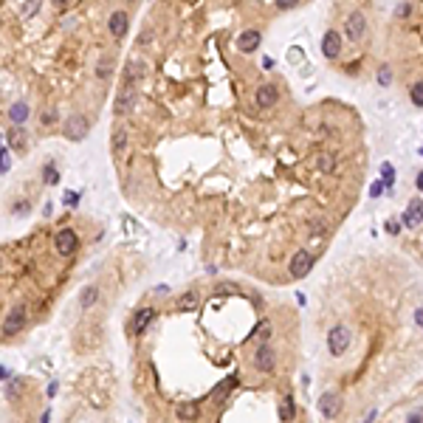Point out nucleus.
Here are the masks:
<instances>
[{
  "instance_id": "f257e3e1",
  "label": "nucleus",
  "mask_w": 423,
  "mask_h": 423,
  "mask_svg": "<svg viewBox=\"0 0 423 423\" xmlns=\"http://www.w3.org/2000/svg\"><path fill=\"white\" fill-rule=\"evenodd\" d=\"M350 341H353V333H350V328H344V325H336V328H330L328 333V347L333 355H344L347 347H350Z\"/></svg>"
},
{
  "instance_id": "f03ea898",
  "label": "nucleus",
  "mask_w": 423,
  "mask_h": 423,
  "mask_svg": "<svg viewBox=\"0 0 423 423\" xmlns=\"http://www.w3.org/2000/svg\"><path fill=\"white\" fill-rule=\"evenodd\" d=\"M344 34L350 43H361L364 37H367V17H364L361 11H350V17L344 23Z\"/></svg>"
},
{
  "instance_id": "7ed1b4c3",
  "label": "nucleus",
  "mask_w": 423,
  "mask_h": 423,
  "mask_svg": "<svg viewBox=\"0 0 423 423\" xmlns=\"http://www.w3.org/2000/svg\"><path fill=\"white\" fill-rule=\"evenodd\" d=\"M87 119L85 116H71L68 121H65V127H62V133H65V138H71V141H82V138L87 136Z\"/></svg>"
},
{
  "instance_id": "20e7f679",
  "label": "nucleus",
  "mask_w": 423,
  "mask_h": 423,
  "mask_svg": "<svg viewBox=\"0 0 423 423\" xmlns=\"http://www.w3.org/2000/svg\"><path fill=\"white\" fill-rule=\"evenodd\" d=\"M311 268H313L311 251H299V254L291 259V276H294V279H305V276L311 274Z\"/></svg>"
},
{
  "instance_id": "39448f33",
  "label": "nucleus",
  "mask_w": 423,
  "mask_h": 423,
  "mask_svg": "<svg viewBox=\"0 0 423 423\" xmlns=\"http://www.w3.org/2000/svg\"><path fill=\"white\" fill-rule=\"evenodd\" d=\"M319 412L325 415L328 421L338 418V412H341V395H338V392H325V395L319 398Z\"/></svg>"
},
{
  "instance_id": "423d86ee",
  "label": "nucleus",
  "mask_w": 423,
  "mask_h": 423,
  "mask_svg": "<svg viewBox=\"0 0 423 423\" xmlns=\"http://www.w3.org/2000/svg\"><path fill=\"white\" fill-rule=\"evenodd\" d=\"M23 325H26V308L17 305V308H11V313L3 319V336H14Z\"/></svg>"
},
{
  "instance_id": "0eeeda50",
  "label": "nucleus",
  "mask_w": 423,
  "mask_h": 423,
  "mask_svg": "<svg viewBox=\"0 0 423 423\" xmlns=\"http://www.w3.org/2000/svg\"><path fill=\"white\" fill-rule=\"evenodd\" d=\"M54 246H57L60 254H71V251H77V246H79L77 232H74V229H60L57 237H54Z\"/></svg>"
},
{
  "instance_id": "6e6552de",
  "label": "nucleus",
  "mask_w": 423,
  "mask_h": 423,
  "mask_svg": "<svg viewBox=\"0 0 423 423\" xmlns=\"http://www.w3.org/2000/svg\"><path fill=\"white\" fill-rule=\"evenodd\" d=\"M322 54L328 57V60H338V54H341V37H338V31H325V37H322Z\"/></svg>"
},
{
  "instance_id": "1a4fd4ad",
  "label": "nucleus",
  "mask_w": 423,
  "mask_h": 423,
  "mask_svg": "<svg viewBox=\"0 0 423 423\" xmlns=\"http://www.w3.org/2000/svg\"><path fill=\"white\" fill-rule=\"evenodd\" d=\"M276 99H279V87L271 85V82L259 85V87H257V93H254V102H257L259 107H274Z\"/></svg>"
},
{
  "instance_id": "9d476101",
  "label": "nucleus",
  "mask_w": 423,
  "mask_h": 423,
  "mask_svg": "<svg viewBox=\"0 0 423 423\" xmlns=\"http://www.w3.org/2000/svg\"><path fill=\"white\" fill-rule=\"evenodd\" d=\"M259 43H262V34H259L257 28H246L240 37H237V48H240L243 54H251V51H257Z\"/></svg>"
},
{
  "instance_id": "9b49d317",
  "label": "nucleus",
  "mask_w": 423,
  "mask_h": 423,
  "mask_svg": "<svg viewBox=\"0 0 423 423\" xmlns=\"http://www.w3.org/2000/svg\"><path fill=\"white\" fill-rule=\"evenodd\" d=\"M254 364H257V370H262V372H274V364H276L274 350L268 344H259L257 353H254Z\"/></svg>"
},
{
  "instance_id": "f8f14e48",
  "label": "nucleus",
  "mask_w": 423,
  "mask_h": 423,
  "mask_svg": "<svg viewBox=\"0 0 423 423\" xmlns=\"http://www.w3.org/2000/svg\"><path fill=\"white\" fill-rule=\"evenodd\" d=\"M423 223V200H409V206H406L404 212V226H409V229H418V226Z\"/></svg>"
},
{
  "instance_id": "ddd939ff",
  "label": "nucleus",
  "mask_w": 423,
  "mask_h": 423,
  "mask_svg": "<svg viewBox=\"0 0 423 423\" xmlns=\"http://www.w3.org/2000/svg\"><path fill=\"white\" fill-rule=\"evenodd\" d=\"M153 316H156L153 308H141V311H136V316H133V322H130V336H138V333L153 322Z\"/></svg>"
},
{
  "instance_id": "4468645a",
  "label": "nucleus",
  "mask_w": 423,
  "mask_h": 423,
  "mask_svg": "<svg viewBox=\"0 0 423 423\" xmlns=\"http://www.w3.org/2000/svg\"><path fill=\"white\" fill-rule=\"evenodd\" d=\"M107 31H110L116 40H121L124 37V31H127V11H113L110 20H107Z\"/></svg>"
},
{
  "instance_id": "2eb2a0df",
  "label": "nucleus",
  "mask_w": 423,
  "mask_h": 423,
  "mask_svg": "<svg viewBox=\"0 0 423 423\" xmlns=\"http://www.w3.org/2000/svg\"><path fill=\"white\" fill-rule=\"evenodd\" d=\"M28 113H31V110H28L26 102H14L9 107V121L14 124V127H23V124L28 121Z\"/></svg>"
},
{
  "instance_id": "dca6fc26",
  "label": "nucleus",
  "mask_w": 423,
  "mask_h": 423,
  "mask_svg": "<svg viewBox=\"0 0 423 423\" xmlns=\"http://www.w3.org/2000/svg\"><path fill=\"white\" fill-rule=\"evenodd\" d=\"M96 302H99V288L96 285H87V288L79 291V305H82V308H93Z\"/></svg>"
},
{
  "instance_id": "f3484780",
  "label": "nucleus",
  "mask_w": 423,
  "mask_h": 423,
  "mask_svg": "<svg viewBox=\"0 0 423 423\" xmlns=\"http://www.w3.org/2000/svg\"><path fill=\"white\" fill-rule=\"evenodd\" d=\"M133 96H136V90H133V85L127 87H121V93H119V102H116V110H127L130 104H133Z\"/></svg>"
},
{
  "instance_id": "a211bd4d",
  "label": "nucleus",
  "mask_w": 423,
  "mask_h": 423,
  "mask_svg": "<svg viewBox=\"0 0 423 423\" xmlns=\"http://www.w3.org/2000/svg\"><path fill=\"white\" fill-rule=\"evenodd\" d=\"M279 418H282V421H294V418H296L294 398H291V395H285V398H282V404H279Z\"/></svg>"
},
{
  "instance_id": "6ab92c4d",
  "label": "nucleus",
  "mask_w": 423,
  "mask_h": 423,
  "mask_svg": "<svg viewBox=\"0 0 423 423\" xmlns=\"http://www.w3.org/2000/svg\"><path fill=\"white\" fill-rule=\"evenodd\" d=\"M175 412H178V418H181V421H195V418H198V412H200V406H198V404H181Z\"/></svg>"
},
{
  "instance_id": "aec40b11",
  "label": "nucleus",
  "mask_w": 423,
  "mask_h": 423,
  "mask_svg": "<svg viewBox=\"0 0 423 423\" xmlns=\"http://www.w3.org/2000/svg\"><path fill=\"white\" fill-rule=\"evenodd\" d=\"M381 181H384V186H387V189H392V186H395V167L389 164V161H384V164H381Z\"/></svg>"
},
{
  "instance_id": "412c9836",
  "label": "nucleus",
  "mask_w": 423,
  "mask_h": 423,
  "mask_svg": "<svg viewBox=\"0 0 423 423\" xmlns=\"http://www.w3.org/2000/svg\"><path fill=\"white\" fill-rule=\"evenodd\" d=\"M43 181L48 183V186H54V183H60V172H57V167L48 161V164L43 167Z\"/></svg>"
},
{
  "instance_id": "4be33fe9",
  "label": "nucleus",
  "mask_w": 423,
  "mask_h": 423,
  "mask_svg": "<svg viewBox=\"0 0 423 423\" xmlns=\"http://www.w3.org/2000/svg\"><path fill=\"white\" fill-rule=\"evenodd\" d=\"M409 96H412V104L415 107H423V79L421 82H415L412 90H409Z\"/></svg>"
},
{
  "instance_id": "5701e85b",
  "label": "nucleus",
  "mask_w": 423,
  "mask_h": 423,
  "mask_svg": "<svg viewBox=\"0 0 423 423\" xmlns=\"http://www.w3.org/2000/svg\"><path fill=\"white\" fill-rule=\"evenodd\" d=\"M378 82H381L384 87L392 85V71H389V65H381V71H378Z\"/></svg>"
},
{
  "instance_id": "b1692460",
  "label": "nucleus",
  "mask_w": 423,
  "mask_h": 423,
  "mask_svg": "<svg viewBox=\"0 0 423 423\" xmlns=\"http://www.w3.org/2000/svg\"><path fill=\"white\" fill-rule=\"evenodd\" d=\"M319 169H325V172H333V169H336V158H333V156H322V158H319Z\"/></svg>"
},
{
  "instance_id": "393cba45",
  "label": "nucleus",
  "mask_w": 423,
  "mask_h": 423,
  "mask_svg": "<svg viewBox=\"0 0 423 423\" xmlns=\"http://www.w3.org/2000/svg\"><path fill=\"white\" fill-rule=\"evenodd\" d=\"M113 71V62L110 60H104V62H99L96 65V74H99V79H107V74Z\"/></svg>"
},
{
  "instance_id": "a878e982",
  "label": "nucleus",
  "mask_w": 423,
  "mask_h": 423,
  "mask_svg": "<svg viewBox=\"0 0 423 423\" xmlns=\"http://www.w3.org/2000/svg\"><path fill=\"white\" fill-rule=\"evenodd\" d=\"M387 192V186H384V181H372V186H370V198L375 200V198H381Z\"/></svg>"
},
{
  "instance_id": "bb28decb",
  "label": "nucleus",
  "mask_w": 423,
  "mask_h": 423,
  "mask_svg": "<svg viewBox=\"0 0 423 423\" xmlns=\"http://www.w3.org/2000/svg\"><path fill=\"white\" fill-rule=\"evenodd\" d=\"M384 229H387L389 234H398V232H401V223H398L395 217H389L387 223H384Z\"/></svg>"
},
{
  "instance_id": "cd10ccee",
  "label": "nucleus",
  "mask_w": 423,
  "mask_h": 423,
  "mask_svg": "<svg viewBox=\"0 0 423 423\" xmlns=\"http://www.w3.org/2000/svg\"><path fill=\"white\" fill-rule=\"evenodd\" d=\"M9 141H14V144H20V141H23V133H20V127L9 130Z\"/></svg>"
},
{
  "instance_id": "c85d7f7f",
  "label": "nucleus",
  "mask_w": 423,
  "mask_h": 423,
  "mask_svg": "<svg viewBox=\"0 0 423 423\" xmlns=\"http://www.w3.org/2000/svg\"><path fill=\"white\" fill-rule=\"evenodd\" d=\"M406 423H423V409H418V412H412L409 418H406Z\"/></svg>"
},
{
  "instance_id": "c756f323",
  "label": "nucleus",
  "mask_w": 423,
  "mask_h": 423,
  "mask_svg": "<svg viewBox=\"0 0 423 423\" xmlns=\"http://www.w3.org/2000/svg\"><path fill=\"white\" fill-rule=\"evenodd\" d=\"M79 203V195L77 192H68V195H65V206H77Z\"/></svg>"
},
{
  "instance_id": "7c9ffc66",
  "label": "nucleus",
  "mask_w": 423,
  "mask_h": 423,
  "mask_svg": "<svg viewBox=\"0 0 423 423\" xmlns=\"http://www.w3.org/2000/svg\"><path fill=\"white\" fill-rule=\"evenodd\" d=\"M9 167H11V161H9V147H3V167H0V169H3V172H9Z\"/></svg>"
},
{
  "instance_id": "2f4dec72",
  "label": "nucleus",
  "mask_w": 423,
  "mask_h": 423,
  "mask_svg": "<svg viewBox=\"0 0 423 423\" xmlns=\"http://www.w3.org/2000/svg\"><path fill=\"white\" fill-rule=\"evenodd\" d=\"M296 3H299V0H276V6H279V9H294Z\"/></svg>"
},
{
  "instance_id": "473e14b6",
  "label": "nucleus",
  "mask_w": 423,
  "mask_h": 423,
  "mask_svg": "<svg viewBox=\"0 0 423 423\" xmlns=\"http://www.w3.org/2000/svg\"><path fill=\"white\" fill-rule=\"evenodd\" d=\"M195 302H198V296H195V294H186V296L181 299V305H183V308H189V305H195Z\"/></svg>"
},
{
  "instance_id": "72a5a7b5",
  "label": "nucleus",
  "mask_w": 423,
  "mask_h": 423,
  "mask_svg": "<svg viewBox=\"0 0 423 423\" xmlns=\"http://www.w3.org/2000/svg\"><path fill=\"white\" fill-rule=\"evenodd\" d=\"M71 3H74V0H54V9H68V6H71Z\"/></svg>"
},
{
  "instance_id": "f704fd0d",
  "label": "nucleus",
  "mask_w": 423,
  "mask_h": 423,
  "mask_svg": "<svg viewBox=\"0 0 423 423\" xmlns=\"http://www.w3.org/2000/svg\"><path fill=\"white\" fill-rule=\"evenodd\" d=\"M415 322H418V328H423V305L415 311Z\"/></svg>"
},
{
  "instance_id": "c9c22d12",
  "label": "nucleus",
  "mask_w": 423,
  "mask_h": 423,
  "mask_svg": "<svg viewBox=\"0 0 423 423\" xmlns=\"http://www.w3.org/2000/svg\"><path fill=\"white\" fill-rule=\"evenodd\" d=\"M43 124H54V110H45L43 113Z\"/></svg>"
},
{
  "instance_id": "e433bc0d",
  "label": "nucleus",
  "mask_w": 423,
  "mask_h": 423,
  "mask_svg": "<svg viewBox=\"0 0 423 423\" xmlns=\"http://www.w3.org/2000/svg\"><path fill=\"white\" fill-rule=\"evenodd\" d=\"M409 9H412V6H409V3H404V6L398 9V17H406V14H409Z\"/></svg>"
},
{
  "instance_id": "4c0bfd02",
  "label": "nucleus",
  "mask_w": 423,
  "mask_h": 423,
  "mask_svg": "<svg viewBox=\"0 0 423 423\" xmlns=\"http://www.w3.org/2000/svg\"><path fill=\"white\" fill-rule=\"evenodd\" d=\"M375 415H378V412H375V409H370V412L364 415V423H372V421H375Z\"/></svg>"
},
{
  "instance_id": "58836bf2",
  "label": "nucleus",
  "mask_w": 423,
  "mask_h": 423,
  "mask_svg": "<svg viewBox=\"0 0 423 423\" xmlns=\"http://www.w3.org/2000/svg\"><path fill=\"white\" fill-rule=\"evenodd\" d=\"M0 375H3V381H9V375H11V370H9V367H0Z\"/></svg>"
},
{
  "instance_id": "ea45409f",
  "label": "nucleus",
  "mask_w": 423,
  "mask_h": 423,
  "mask_svg": "<svg viewBox=\"0 0 423 423\" xmlns=\"http://www.w3.org/2000/svg\"><path fill=\"white\" fill-rule=\"evenodd\" d=\"M415 183H418V189H423V169L418 172V178H415Z\"/></svg>"
},
{
  "instance_id": "a19ab883",
  "label": "nucleus",
  "mask_w": 423,
  "mask_h": 423,
  "mask_svg": "<svg viewBox=\"0 0 423 423\" xmlns=\"http://www.w3.org/2000/svg\"><path fill=\"white\" fill-rule=\"evenodd\" d=\"M51 421V412H43V418H40V423H48Z\"/></svg>"
},
{
  "instance_id": "79ce46f5",
  "label": "nucleus",
  "mask_w": 423,
  "mask_h": 423,
  "mask_svg": "<svg viewBox=\"0 0 423 423\" xmlns=\"http://www.w3.org/2000/svg\"><path fill=\"white\" fill-rule=\"evenodd\" d=\"M421 156H423V150H421Z\"/></svg>"
}]
</instances>
